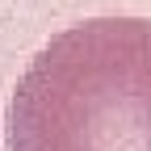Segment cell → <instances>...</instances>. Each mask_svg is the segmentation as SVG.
<instances>
[{
	"instance_id": "6da1fadb",
	"label": "cell",
	"mask_w": 151,
	"mask_h": 151,
	"mask_svg": "<svg viewBox=\"0 0 151 151\" xmlns=\"http://www.w3.org/2000/svg\"><path fill=\"white\" fill-rule=\"evenodd\" d=\"M4 151H151L147 17H88L55 34L9 92Z\"/></svg>"
}]
</instances>
